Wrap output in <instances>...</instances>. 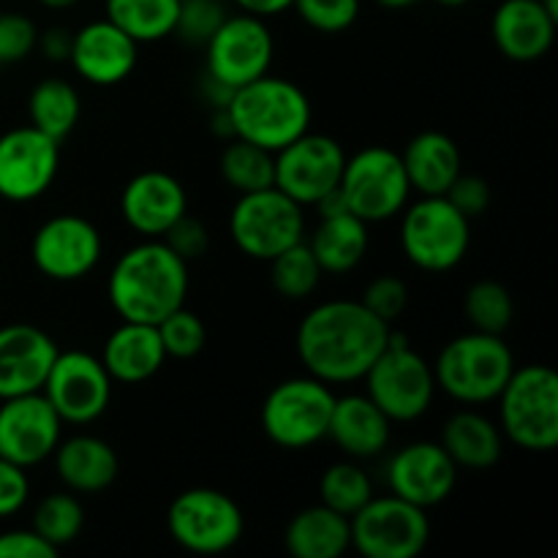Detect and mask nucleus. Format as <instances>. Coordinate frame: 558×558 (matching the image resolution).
Segmentation results:
<instances>
[{
    "instance_id": "obj_11",
    "label": "nucleus",
    "mask_w": 558,
    "mask_h": 558,
    "mask_svg": "<svg viewBox=\"0 0 558 558\" xmlns=\"http://www.w3.org/2000/svg\"><path fill=\"white\" fill-rule=\"evenodd\" d=\"M169 537L191 554L213 556L234 548L245 532L243 510L216 488H189L167 510Z\"/></svg>"
},
{
    "instance_id": "obj_29",
    "label": "nucleus",
    "mask_w": 558,
    "mask_h": 558,
    "mask_svg": "<svg viewBox=\"0 0 558 558\" xmlns=\"http://www.w3.org/2000/svg\"><path fill=\"white\" fill-rule=\"evenodd\" d=\"M283 545L292 558H341L352 548L349 518L319 501L289 521Z\"/></svg>"
},
{
    "instance_id": "obj_10",
    "label": "nucleus",
    "mask_w": 558,
    "mask_h": 558,
    "mask_svg": "<svg viewBox=\"0 0 558 558\" xmlns=\"http://www.w3.org/2000/svg\"><path fill=\"white\" fill-rule=\"evenodd\" d=\"M338 189H341L349 213L363 218L365 223L396 218L412 196L401 153L379 145L365 147L352 158L347 156Z\"/></svg>"
},
{
    "instance_id": "obj_38",
    "label": "nucleus",
    "mask_w": 558,
    "mask_h": 558,
    "mask_svg": "<svg viewBox=\"0 0 558 558\" xmlns=\"http://www.w3.org/2000/svg\"><path fill=\"white\" fill-rule=\"evenodd\" d=\"M158 338H161V347L167 352V357L174 360H191L205 349L207 343V327L194 311H189L185 305H180L178 311H172L169 316H163L156 325Z\"/></svg>"
},
{
    "instance_id": "obj_12",
    "label": "nucleus",
    "mask_w": 558,
    "mask_h": 558,
    "mask_svg": "<svg viewBox=\"0 0 558 558\" xmlns=\"http://www.w3.org/2000/svg\"><path fill=\"white\" fill-rule=\"evenodd\" d=\"M352 548L363 558H417L428 548L430 521L423 507L398 496L371 499L349 518Z\"/></svg>"
},
{
    "instance_id": "obj_20",
    "label": "nucleus",
    "mask_w": 558,
    "mask_h": 558,
    "mask_svg": "<svg viewBox=\"0 0 558 558\" xmlns=\"http://www.w3.org/2000/svg\"><path fill=\"white\" fill-rule=\"evenodd\" d=\"M140 44L114 22L96 20L74 33L69 63L85 82L98 87L120 85L136 69Z\"/></svg>"
},
{
    "instance_id": "obj_49",
    "label": "nucleus",
    "mask_w": 558,
    "mask_h": 558,
    "mask_svg": "<svg viewBox=\"0 0 558 558\" xmlns=\"http://www.w3.org/2000/svg\"><path fill=\"white\" fill-rule=\"evenodd\" d=\"M38 3H41L44 9L63 11V9H71V5H76V3H80V0H38Z\"/></svg>"
},
{
    "instance_id": "obj_52",
    "label": "nucleus",
    "mask_w": 558,
    "mask_h": 558,
    "mask_svg": "<svg viewBox=\"0 0 558 558\" xmlns=\"http://www.w3.org/2000/svg\"><path fill=\"white\" fill-rule=\"evenodd\" d=\"M0 69H3V65H0Z\"/></svg>"
},
{
    "instance_id": "obj_2",
    "label": "nucleus",
    "mask_w": 558,
    "mask_h": 558,
    "mask_svg": "<svg viewBox=\"0 0 558 558\" xmlns=\"http://www.w3.org/2000/svg\"><path fill=\"white\" fill-rule=\"evenodd\" d=\"M107 294L123 322L158 325L189 298V262L161 238L145 240L114 262Z\"/></svg>"
},
{
    "instance_id": "obj_8",
    "label": "nucleus",
    "mask_w": 558,
    "mask_h": 558,
    "mask_svg": "<svg viewBox=\"0 0 558 558\" xmlns=\"http://www.w3.org/2000/svg\"><path fill=\"white\" fill-rule=\"evenodd\" d=\"M472 245V221L447 196H423L403 207L401 248L414 267L447 272L463 262Z\"/></svg>"
},
{
    "instance_id": "obj_33",
    "label": "nucleus",
    "mask_w": 558,
    "mask_h": 558,
    "mask_svg": "<svg viewBox=\"0 0 558 558\" xmlns=\"http://www.w3.org/2000/svg\"><path fill=\"white\" fill-rule=\"evenodd\" d=\"M221 178L238 194H254L276 185V153L245 140H229L221 150Z\"/></svg>"
},
{
    "instance_id": "obj_14",
    "label": "nucleus",
    "mask_w": 558,
    "mask_h": 558,
    "mask_svg": "<svg viewBox=\"0 0 558 558\" xmlns=\"http://www.w3.org/2000/svg\"><path fill=\"white\" fill-rule=\"evenodd\" d=\"M41 396L54 409L63 425H90L101 417L112 401V376L101 357L87 352H58Z\"/></svg>"
},
{
    "instance_id": "obj_5",
    "label": "nucleus",
    "mask_w": 558,
    "mask_h": 558,
    "mask_svg": "<svg viewBox=\"0 0 558 558\" xmlns=\"http://www.w3.org/2000/svg\"><path fill=\"white\" fill-rule=\"evenodd\" d=\"M499 428L526 452H550L558 445V376L548 365L512 371L499 392Z\"/></svg>"
},
{
    "instance_id": "obj_16",
    "label": "nucleus",
    "mask_w": 558,
    "mask_h": 558,
    "mask_svg": "<svg viewBox=\"0 0 558 558\" xmlns=\"http://www.w3.org/2000/svg\"><path fill=\"white\" fill-rule=\"evenodd\" d=\"M101 232L87 218L63 213L52 216L36 229L31 243L33 265L49 281L71 283L90 276L101 262Z\"/></svg>"
},
{
    "instance_id": "obj_46",
    "label": "nucleus",
    "mask_w": 558,
    "mask_h": 558,
    "mask_svg": "<svg viewBox=\"0 0 558 558\" xmlns=\"http://www.w3.org/2000/svg\"><path fill=\"white\" fill-rule=\"evenodd\" d=\"M58 548L49 545L36 529H11L0 534V558H54Z\"/></svg>"
},
{
    "instance_id": "obj_4",
    "label": "nucleus",
    "mask_w": 558,
    "mask_h": 558,
    "mask_svg": "<svg viewBox=\"0 0 558 558\" xmlns=\"http://www.w3.org/2000/svg\"><path fill=\"white\" fill-rule=\"evenodd\" d=\"M515 371V357L501 336L488 332H466L447 343L434 363L436 390L452 401L477 407L490 403L505 390L507 379Z\"/></svg>"
},
{
    "instance_id": "obj_43",
    "label": "nucleus",
    "mask_w": 558,
    "mask_h": 558,
    "mask_svg": "<svg viewBox=\"0 0 558 558\" xmlns=\"http://www.w3.org/2000/svg\"><path fill=\"white\" fill-rule=\"evenodd\" d=\"M161 240L183 262L199 259V256H205L207 248H210V232H207V227L199 221V218L189 216V213L180 216L178 221L163 232Z\"/></svg>"
},
{
    "instance_id": "obj_27",
    "label": "nucleus",
    "mask_w": 558,
    "mask_h": 558,
    "mask_svg": "<svg viewBox=\"0 0 558 558\" xmlns=\"http://www.w3.org/2000/svg\"><path fill=\"white\" fill-rule=\"evenodd\" d=\"M412 191L420 196H445L452 180L463 172L456 140L441 131H423L401 153Z\"/></svg>"
},
{
    "instance_id": "obj_34",
    "label": "nucleus",
    "mask_w": 558,
    "mask_h": 558,
    "mask_svg": "<svg viewBox=\"0 0 558 558\" xmlns=\"http://www.w3.org/2000/svg\"><path fill=\"white\" fill-rule=\"evenodd\" d=\"M463 316L472 330L505 336L515 319V303H512L510 289L490 278L474 281L463 294Z\"/></svg>"
},
{
    "instance_id": "obj_51",
    "label": "nucleus",
    "mask_w": 558,
    "mask_h": 558,
    "mask_svg": "<svg viewBox=\"0 0 558 558\" xmlns=\"http://www.w3.org/2000/svg\"><path fill=\"white\" fill-rule=\"evenodd\" d=\"M439 5H445V9H461V5H466L469 0H436Z\"/></svg>"
},
{
    "instance_id": "obj_18",
    "label": "nucleus",
    "mask_w": 558,
    "mask_h": 558,
    "mask_svg": "<svg viewBox=\"0 0 558 558\" xmlns=\"http://www.w3.org/2000/svg\"><path fill=\"white\" fill-rule=\"evenodd\" d=\"M63 439V420L41 392L0 401V458L31 469L52 458Z\"/></svg>"
},
{
    "instance_id": "obj_21",
    "label": "nucleus",
    "mask_w": 558,
    "mask_h": 558,
    "mask_svg": "<svg viewBox=\"0 0 558 558\" xmlns=\"http://www.w3.org/2000/svg\"><path fill=\"white\" fill-rule=\"evenodd\" d=\"M58 352V343L41 327L25 322L0 327V401L41 392Z\"/></svg>"
},
{
    "instance_id": "obj_45",
    "label": "nucleus",
    "mask_w": 558,
    "mask_h": 558,
    "mask_svg": "<svg viewBox=\"0 0 558 558\" xmlns=\"http://www.w3.org/2000/svg\"><path fill=\"white\" fill-rule=\"evenodd\" d=\"M31 496V480L27 469L0 458V518H9L27 505Z\"/></svg>"
},
{
    "instance_id": "obj_47",
    "label": "nucleus",
    "mask_w": 558,
    "mask_h": 558,
    "mask_svg": "<svg viewBox=\"0 0 558 558\" xmlns=\"http://www.w3.org/2000/svg\"><path fill=\"white\" fill-rule=\"evenodd\" d=\"M71 41H74V33H69L65 27H49L47 33H38V49L52 63H65L69 60Z\"/></svg>"
},
{
    "instance_id": "obj_26",
    "label": "nucleus",
    "mask_w": 558,
    "mask_h": 558,
    "mask_svg": "<svg viewBox=\"0 0 558 558\" xmlns=\"http://www.w3.org/2000/svg\"><path fill=\"white\" fill-rule=\"evenodd\" d=\"M101 363L112 381H123V385H140L156 376L167 363L156 325L123 322L104 343Z\"/></svg>"
},
{
    "instance_id": "obj_32",
    "label": "nucleus",
    "mask_w": 558,
    "mask_h": 558,
    "mask_svg": "<svg viewBox=\"0 0 558 558\" xmlns=\"http://www.w3.org/2000/svg\"><path fill=\"white\" fill-rule=\"evenodd\" d=\"M180 0H107V20L129 33L136 44L172 36Z\"/></svg>"
},
{
    "instance_id": "obj_28",
    "label": "nucleus",
    "mask_w": 558,
    "mask_h": 558,
    "mask_svg": "<svg viewBox=\"0 0 558 558\" xmlns=\"http://www.w3.org/2000/svg\"><path fill=\"white\" fill-rule=\"evenodd\" d=\"M441 447L447 456L452 458L458 469H474V472H485V469L496 466L505 452V434H501L499 423L488 420L485 414L463 409L456 412L441 428Z\"/></svg>"
},
{
    "instance_id": "obj_48",
    "label": "nucleus",
    "mask_w": 558,
    "mask_h": 558,
    "mask_svg": "<svg viewBox=\"0 0 558 558\" xmlns=\"http://www.w3.org/2000/svg\"><path fill=\"white\" fill-rule=\"evenodd\" d=\"M240 5V11L245 14H254L259 20H267V16H278L283 11L292 9L294 0H234Z\"/></svg>"
},
{
    "instance_id": "obj_9",
    "label": "nucleus",
    "mask_w": 558,
    "mask_h": 558,
    "mask_svg": "<svg viewBox=\"0 0 558 558\" xmlns=\"http://www.w3.org/2000/svg\"><path fill=\"white\" fill-rule=\"evenodd\" d=\"M229 234L248 259L270 262L281 251L305 240L303 205L289 199L276 185L240 194L229 216Z\"/></svg>"
},
{
    "instance_id": "obj_3",
    "label": "nucleus",
    "mask_w": 558,
    "mask_h": 558,
    "mask_svg": "<svg viewBox=\"0 0 558 558\" xmlns=\"http://www.w3.org/2000/svg\"><path fill=\"white\" fill-rule=\"evenodd\" d=\"M227 114L238 140L278 153L308 131L311 101L292 80L265 74L232 90Z\"/></svg>"
},
{
    "instance_id": "obj_23",
    "label": "nucleus",
    "mask_w": 558,
    "mask_h": 558,
    "mask_svg": "<svg viewBox=\"0 0 558 558\" xmlns=\"http://www.w3.org/2000/svg\"><path fill=\"white\" fill-rule=\"evenodd\" d=\"M556 25L558 20L539 0H501L490 20V36L507 60L534 63L554 47Z\"/></svg>"
},
{
    "instance_id": "obj_40",
    "label": "nucleus",
    "mask_w": 558,
    "mask_h": 558,
    "mask_svg": "<svg viewBox=\"0 0 558 558\" xmlns=\"http://www.w3.org/2000/svg\"><path fill=\"white\" fill-rule=\"evenodd\" d=\"M300 20L319 33H343L357 22L360 0H294Z\"/></svg>"
},
{
    "instance_id": "obj_19",
    "label": "nucleus",
    "mask_w": 558,
    "mask_h": 558,
    "mask_svg": "<svg viewBox=\"0 0 558 558\" xmlns=\"http://www.w3.org/2000/svg\"><path fill=\"white\" fill-rule=\"evenodd\" d=\"M458 483V466L439 441H414L398 450L387 463L390 494L414 507L441 505Z\"/></svg>"
},
{
    "instance_id": "obj_6",
    "label": "nucleus",
    "mask_w": 558,
    "mask_h": 558,
    "mask_svg": "<svg viewBox=\"0 0 558 558\" xmlns=\"http://www.w3.org/2000/svg\"><path fill=\"white\" fill-rule=\"evenodd\" d=\"M365 396L390 423H414L430 409L436 396L434 365L412 349L407 336L390 332L385 352L365 371Z\"/></svg>"
},
{
    "instance_id": "obj_44",
    "label": "nucleus",
    "mask_w": 558,
    "mask_h": 558,
    "mask_svg": "<svg viewBox=\"0 0 558 558\" xmlns=\"http://www.w3.org/2000/svg\"><path fill=\"white\" fill-rule=\"evenodd\" d=\"M447 199L456 205V210H461L463 216L472 221L480 218L490 207V185L488 180L480 178V174H458L452 180V185L447 189Z\"/></svg>"
},
{
    "instance_id": "obj_22",
    "label": "nucleus",
    "mask_w": 558,
    "mask_h": 558,
    "mask_svg": "<svg viewBox=\"0 0 558 558\" xmlns=\"http://www.w3.org/2000/svg\"><path fill=\"white\" fill-rule=\"evenodd\" d=\"M120 213L125 223L145 240L163 238V232L189 213V194L169 172L147 169L125 183L120 194Z\"/></svg>"
},
{
    "instance_id": "obj_13",
    "label": "nucleus",
    "mask_w": 558,
    "mask_h": 558,
    "mask_svg": "<svg viewBox=\"0 0 558 558\" xmlns=\"http://www.w3.org/2000/svg\"><path fill=\"white\" fill-rule=\"evenodd\" d=\"M207 49V76L221 82L229 90L248 85L259 76L270 74L276 41L265 20L254 14H232L221 22Z\"/></svg>"
},
{
    "instance_id": "obj_36",
    "label": "nucleus",
    "mask_w": 558,
    "mask_h": 558,
    "mask_svg": "<svg viewBox=\"0 0 558 558\" xmlns=\"http://www.w3.org/2000/svg\"><path fill=\"white\" fill-rule=\"evenodd\" d=\"M33 529L54 548L74 543L85 529V507L71 490L44 496L33 510Z\"/></svg>"
},
{
    "instance_id": "obj_17",
    "label": "nucleus",
    "mask_w": 558,
    "mask_h": 558,
    "mask_svg": "<svg viewBox=\"0 0 558 558\" xmlns=\"http://www.w3.org/2000/svg\"><path fill=\"white\" fill-rule=\"evenodd\" d=\"M60 169V142L33 125L0 136V199L33 202L49 191Z\"/></svg>"
},
{
    "instance_id": "obj_41",
    "label": "nucleus",
    "mask_w": 558,
    "mask_h": 558,
    "mask_svg": "<svg viewBox=\"0 0 558 558\" xmlns=\"http://www.w3.org/2000/svg\"><path fill=\"white\" fill-rule=\"evenodd\" d=\"M38 47V27L20 11L0 14V65L22 63Z\"/></svg>"
},
{
    "instance_id": "obj_24",
    "label": "nucleus",
    "mask_w": 558,
    "mask_h": 558,
    "mask_svg": "<svg viewBox=\"0 0 558 558\" xmlns=\"http://www.w3.org/2000/svg\"><path fill=\"white\" fill-rule=\"evenodd\" d=\"M392 423L368 396H341L332 403L327 439L336 441L352 461L381 456L390 445Z\"/></svg>"
},
{
    "instance_id": "obj_1",
    "label": "nucleus",
    "mask_w": 558,
    "mask_h": 558,
    "mask_svg": "<svg viewBox=\"0 0 558 558\" xmlns=\"http://www.w3.org/2000/svg\"><path fill=\"white\" fill-rule=\"evenodd\" d=\"M390 332V325L376 319L360 300H330L300 322L298 357L325 385H352L385 352Z\"/></svg>"
},
{
    "instance_id": "obj_30",
    "label": "nucleus",
    "mask_w": 558,
    "mask_h": 558,
    "mask_svg": "<svg viewBox=\"0 0 558 558\" xmlns=\"http://www.w3.org/2000/svg\"><path fill=\"white\" fill-rule=\"evenodd\" d=\"M308 248L319 262L322 272L330 276L352 272L368 254V223L349 210L325 216L311 234Z\"/></svg>"
},
{
    "instance_id": "obj_35",
    "label": "nucleus",
    "mask_w": 558,
    "mask_h": 558,
    "mask_svg": "<svg viewBox=\"0 0 558 558\" xmlns=\"http://www.w3.org/2000/svg\"><path fill=\"white\" fill-rule=\"evenodd\" d=\"M267 265H270L272 289H276L283 300L311 298V294L319 289L322 276H325L305 240H300V243H294L292 248L272 256Z\"/></svg>"
},
{
    "instance_id": "obj_25",
    "label": "nucleus",
    "mask_w": 558,
    "mask_h": 558,
    "mask_svg": "<svg viewBox=\"0 0 558 558\" xmlns=\"http://www.w3.org/2000/svg\"><path fill=\"white\" fill-rule=\"evenodd\" d=\"M54 472L71 494H101L118 480L120 461L112 445L98 436L80 434L60 439L52 452Z\"/></svg>"
},
{
    "instance_id": "obj_37",
    "label": "nucleus",
    "mask_w": 558,
    "mask_h": 558,
    "mask_svg": "<svg viewBox=\"0 0 558 558\" xmlns=\"http://www.w3.org/2000/svg\"><path fill=\"white\" fill-rule=\"evenodd\" d=\"M322 505L341 515L352 518L360 507L374 499V485L371 477L354 461H341L327 466V472L319 480Z\"/></svg>"
},
{
    "instance_id": "obj_42",
    "label": "nucleus",
    "mask_w": 558,
    "mask_h": 558,
    "mask_svg": "<svg viewBox=\"0 0 558 558\" xmlns=\"http://www.w3.org/2000/svg\"><path fill=\"white\" fill-rule=\"evenodd\" d=\"M360 303H363L365 308L376 316V319L392 325V322H396L398 316L407 311L409 287H407V281L398 276H379V278H374L368 287H365Z\"/></svg>"
},
{
    "instance_id": "obj_7",
    "label": "nucleus",
    "mask_w": 558,
    "mask_h": 558,
    "mask_svg": "<svg viewBox=\"0 0 558 558\" xmlns=\"http://www.w3.org/2000/svg\"><path fill=\"white\" fill-rule=\"evenodd\" d=\"M336 396L316 376H294L267 392L262 430L281 450H308L327 439Z\"/></svg>"
},
{
    "instance_id": "obj_15",
    "label": "nucleus",
    "mask_w": 558,
    "mask_h": 558,
    "mask_svg": "<svg viewBox=\"0 0 558 558\" xmlns=\"http://www.w3.org/2000/svg\"><path fill=\"white\" fill-rule=\"evenodd\" d=\"M347 153L341 142L327 134L305 131L276 153V189L303 207H314L325 194L338 189Z\"/></svg>"
},
{
    "instance_id": "obj_50",
    "label": "nucleus",
    "mask_w": 558,
    "mask_h": 558,
    "mask_svg": "<svg viewBox=\"0 0 558 558\" xmlns=\"http://www.w3.org/2000/svg\"><path fill=\"white\" fill-rule=\"evenodd\" d=\"M379 5H385V9H409V5L420 3V0H376Z\"/></svg>"
},
{
    "instance_id": "obj_39",
    "label": "nucleus",
    "mask_w": 558,
    "mask_h": 558,
    "mask_svg": "<svg viewBox=\"0 0 558 558\" xmlns=\"http://www.w3.org/2000/svg\"><path fill=\"white\" fill-rule=\"evenodd\" d=\"M227 16L221 0H180L172 36H180L194 47H205Z\"/></svg>"
},
{
    "instance_id": "obj_31",
    "label": "nucleus",
    "mask_w": 558,
    "mask_h": 558,
    "mask_svg": "<svg viewBox=\"0 0 558 558\" xmlns=\"http://www.w3.org/2000/svg\"><path fill=\"white\" fill-rule=\"evenodd\" d=\"M80 114V93H76L71 82L58 80V76H47V80L38 82L31 90V98H27L31 125L41 131V134L52 136L54 142H63L76 129Z\"/></svg>"
}]
</instances>
